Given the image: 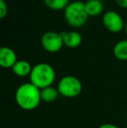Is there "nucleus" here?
<instances>
[{"label":"nucleus","mask_w":127,"mask_h":128,"mask_svg":"<svg viewBox=\"0 0 127 128\" xmlns=\"http://www.w3.org/2000/svg\"><path fill=\"white\" fill-rule=\"evenodd\" d=\"M59 96L58 88L53 87L52 86L49 87L44 88L41 90V100L45 103L54 102Z\"/></svg>","instance_id":"nucleus-11"},{"label":"nucleus","mask_w":127,"mask_h":128,"mask_svg":"<svg viewBox=\"0 0 127 128\" xmlns=\"http://www.w3.org/2000/svg\"><path fill=\"white\" fill-rule=\"evenodd\" d=\"M57 88L61 96L65 98H75L81 93L83 86L81 81L77 77L66 75L60 78Z\"/></svg>","instance_id":"nucleus-4"},{"label":"nucleus","mask_w":127,"mask_h":128,"mask_svg":"<svg viewBox=\"0 0 127 128\" xmlns=\"http://www.w3.org/2000/svg\"><path fill=\"white\" fill-rule=\"evenodd\" d=\"M17 54L11 48L3 46L0 49V66L3 68H12L17 63Z\"/></svg>","instance_id":"nucleus-7"},{"label":"nucleus","mask_w":127,"mask_h":128,"mask_svg":"<svg viewBox=\"0 0 127 128\" xmlns=\"http://www.w3.org/2000/svg\"><path fill=\"white\" fill-rule=\"evenodd\" d=\"M85 10L89 17H95L102 13L103 4L100 0H88L85 3Z\"/></svg>","instance_id":"nucleus-10"},{"label":"nucleus","mask_w":127,"mask_h":128,"mask_svg":"<svg viewBox=\"0 0 127 128\" xmlns=\"http://www.w3.org/2000/svg\"><path fill=\"white\" fill-rule=\"evenodd\" d=\"M102 22L109 32L113 33H118L125 28V23L122 17L115 10H108L105 12Z\"/></svg>","instance_id":"nucleus-6"},{"label":"nucleus","mask_w":127,"mask_h":128,"mask_svg":"<svg viewBox=\"0 0 127 128\" xmlns=\"http://www.w3.org/2000/svg\"><path fill=\"white\" fill-rule=\"evenodd\" d=\"M8 12V6L4 0H0V18H3L7 15Z\"/></svg>","instance_id":"nucleus-14"},{"label":"nucleus","mask_w":127,"mask_h":128,"mask_svg":"<svg viewBox=\"0 0 127 128\" xmlns=\"http://www.w3.org/2000/svg\"><path fill=\"white\" fill-rule=\"evenodd\" d=\"M125 30H126V36H127V23H126V26H125Z\"/></svg>","instance_id":"nucleus-17"},{"label":"nucleus","mask_w":127,"mask_h":128,"mask_svg":"<svg viewBox=\"0 0 127 128\" xmlns=\"http://www.w3.org/2000/svg\"><path fill=\"white\" fill-rule=\"evenodd\" d=\"M98 128H119L118 126L116 125H113V124H103V125H101L100 126H98Z\"/></svg>","instance_id":"nucleus-16"},{"label":"nucleus","mask_w":127,"mask_h":128,"mask_svg":"<svg viewBox=\"0 0 127 128\" xmlns=\"http://www.w3.org/2000/svg\"><path fill=\"white\" fill-rule=\"evenodd\" d=\"M41 44L46 52L55 53L62 49L64 40L61 33L56 32H46L41 37Z\"/></svg>","instance_id":"nucleus-5"},{"label":"nucleus","mask_w":127,"mask_h":128,"mask_svg":"<svg viewBox=\"0 0 127 128\" xmlns=\"http://www.w3.org/2000/svg\"><path fill=\"white\" fill-rule=\"evenodd\" d=\"M113 54L119 60H127V39H123L117 43L113 47Z\"/></svg>","instance_id":"nucleus-12"},{"label":"nucleus","mask_w":127,"mask_h":128,"mask_svg":"<svg viewBox=\"0 0 127 128\" xmlns=\"http://www.w3.org/2000/svg\"><path fill=\"white\" fill-rule=\"evenodd\" d=\"M30 82L40 90L51 86L56 78V72L48 63H38L32 67Z\"/></svg>","instance_id":"nucleus-2"},{"label":"nucleus","mask_w":127,"mask_h":128,"mask_svg":"<svg viewBox=\"0 0 127 128\" xmlns=\"http://www.w3.org/2000/svg\"><path fill=\"white\" fill-rule=\"evenodd\" d=\"M115 2L120 8H127V0H115Z\"/></svg>","instance_id":"nucleus-15"},{"label":"nucleus","mask_w":127,"mask_h":128,"mask_svg":"<svg viewBox=\"0 0 127 128\" xmlns=\"http://www.w3.org/2000/svg\"><path fill=\"white\" fill-rule=\"evenodd\" d=\"M64 40V44L69 48H77L82 43V36L79 32L76 30H68V32H60Z\"/></svg>","instance_id":"nucleus-8"},{"label":"nucleus","mask_w":127,"mask_h":128,"mask_svg":"<svg viewBox=\"0 0 127 128\" xmlns=\"http://www.w3.org/2000/svg\"><path fill=\"white\" fill-rule=\"evenodd\" d=\"M12 72L17 77H27L30 76L32 70V66L26 60H17V63L11 68Z\"/></svg>","instance_id":"nucleus-9"},{"label":"nucleus","mask_w":127,"mask_h":128,"mask_svg":"<svg viewBox=\"0 0 127 128\" xmlns=\"http://www.w3.org/2000/svg\"><path fill=\"white\" fill-rule=\"evenodd\" d=\"M64 15L68 24L73 28H80L84 26L89 17L85 10V3L82 1L70 3L64 9Z\"/></svg>","instance_id":"nucleus-3"},{"label":"nucleus","mask_w":127,"mask_h":128,"mask_svg":"<svg viewBox=\"0 0 127 128\" xmlns=\"http://www.w3.org/2000/svg\"><path fill=\"white\" fill-rule=\"evenodd\" d=\"M15 100L21 109L33 111L42 101L41 90L31 82L23 83L16 90Z\"/></svg>","instance_id":"nucleus-1"},{"label":"nucleus","mask_w":127,"mask_h":128,"mask_svg":"<svg viewBox=\"0 0 127 128\" xmlns=\"http://www.w3.org/2000/svg\"><path fill=\"white\" fill-rule=\"evenodd\" d=\"M48 8L54 10H64L70 4V0H44Z\"/></svg>","instance_id":"nucleus-13"}]
</instances>
